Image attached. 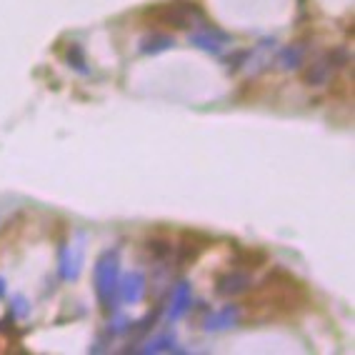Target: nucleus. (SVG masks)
I'll use <instances>...</instances> for the list:
<instances>
[{
	"label": "nucleus",
	"instance_id": "f257e3e1",
	"mask_svg": "<svg viewBox=\"0 0 355 355\" xmlns=\"http://www.w3.org/2000/svg\"><path fill=\"white\" fill-rule=\"evenodd\" d=\"M158 15L163 23L168 26H175V28H198L205 23V15L203 10L196 6V3H188V0H178V3H168L158 10Z\"/></svg>",
	"mask_w": 355,
	"mask_h": 355
},
{
	"label": "nucleus",
	"instance_id": "f03ea898",
	"mask_svg": "<svg viewBox=\"0 0 355 355\" xmlns=\"http://www.w3.org/2000/svg\"><path fill=\"white\" fill-rule=\"evenodd\" d=\"M345 60H348L345 51L325 53V55H320L318 60H313V63L308 65V70H305V83H308V85H328V83L333 80V76L345 65Z\"/></svg>",
	"mask_w": 355,
	"mask_h": 355
},
{
	"label": "nucleus",
	"instance_id": "7ed1b4c3",
	"mask_svg": "<svg viewBox=\"0 0 355 355\" xmlns=\"http://www.w3.org/2000/svg\"><path fill=\"white\" fill-rule=\"evenodd\" d=\"M191 43L198 45V48H200V51H205V53H220L230 45V35H225V33L218 31V28L203 23V26L193 28Z\"/></svg>",
	"mask_w": 355,
	"mask_h": 355
},
{
	"label": "nucleus",
	"instance_id": "20e7f679",
	"mask_svg": "<svg viewBox=\"0 0 355 355\" xmlns=\"http://www.w3.org/2000/svg\"><path fill=\"white\" fill-rule=\"evenodd\" d=\"M96 280H98V293H101V298L108 303L110 293L115 291V283H118V260H115V255H105V258L101 260Z\"/></svg>",
	"mask_w": 355,
	"mask_h": 355
},
{
	"label": "nucleus",
	"instance_id": "39448f33",
	"mask_svg": "<svg viewBox=\"0 0 355 355\" xmlns=\"http://www.w3.org/2000/svg\"><path fill=\"white\" fill-rule=\"evenodd\" d=\"M273 40H266V43H260L258 48H255V51H250L248 53V60L243 65H248V73H250V76H258L260 70H266L268 65H270V58H273Z\"/></svg>",
	"mask_w": 355,
	"mask_h": 355
},
{
	"label": "nucleus",
	"instance_id": "423d86ee",
	"mask_svg": "<svg viewBox=\"0 0 355 355\" xmlns=\"http://www.w3.org/2000/svg\"><path fill=\"white\" fill-rule=\"evenodd\" d=\"M250 288V275L248 273H228L218 280V293L220 295H241Z\"/></svg>",
	"mask_w": 355,
	"mask_h": 355
},
{
	"label": "nucleus",
	"instance_id": "0eeeda50",
	"mask_svg": "<svg viewBox=\"0 0 355 355\" xmlns=\"http://www.w3.org/2000/svg\"><path fill=\"white\" fill-rule=\"evenodd\" d=\"M305 55H308V45L305 43H295L288 45L286 51L278 55V68L280 70H295L305 63Z\"/></svg>",
	"mask_w": 355,
	"mask_h": 355
},
{
	"label": "nucleus",
	"instance_id": "6e6552de",
	"mask_svg": "<svg viewBox=\"0 0 355 355\" xmlns=\"http://www.w3.org/2000/svg\"><path fill=\"white\" fill-rule=\"evenodd\" d=\"M123 293H125V298L130 300V303L140 300V295L146 293V280H143V275H140V273L130 275V278L125 280V286H123Z\"/></svg>",
	"mask_w": 355,
	"mask_h": 355
},
{
	"label": "nucleus",
	"instance_id": "1a4fd4ad",
	"mask_svg": "<svg viewBox=\"0 0 355 355\" xmlns=\"http://www.w3.org/2000/svg\"><path fill=\"white\" fill-rule=\"evenodd\" d=\"M168 45H173V38H168V35H153V38H146V40H143V53H158V51H165Z\"/></svg>",
	"mask_w": 355,
	"mask_h": 355
}]
</instances>
